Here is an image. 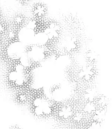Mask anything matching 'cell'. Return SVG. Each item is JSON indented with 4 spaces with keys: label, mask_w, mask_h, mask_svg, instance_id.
<instances>
[{
    "label": "cell",
    "mask_w": 112,
    "mask_h": 129,
    "mask_svg": "<svg viewBox=\"0 0 112 129\" xmlns=\"http://www.w3.org/2000/svg\"><path fill=\"white\" fill-rule=\"evenodd\" d=\"M87 58L88 59H89L90 60H91V61H93V60H95L96 58V54L95 52H88L87 54Z\"/></svg>",
    "instance_id": "20"
},
{
    "label": "cell",
    "mask_w": 112,
    "mask_h": 129,
    "mask_svg": "<svg viewBox=\"0 0 112 129\" xmlns=\"http://www.w3.org/2000/svg\"><path fill=\"white\" fill-rule=\"evenodd\" d=\"M100 128H101V123L92 121L88 125L87 129H100Z\"/></svg>",
    "instance_id": "13"
},
{
    "label": "cell",
    "mask_w": 112,
    "mask_h": 129,
    "mask_svg": "<svg viewBox=\"0 0 112 129\" xmlns=\"http://www.w3.org/2000/svg\"><path fill=\"white\" fill-rule=\"evenodd\" d=\"M76 47H77V43H76V40L73 39H71L66 41L65 48L67 51L71 52L75 50Z\"/></svg>",
    "instance_id": "4"
},
{
    "label": "cell",
    "mask_w": 112,
    "mask_h": 129,
    "mask_svg": "<svg viewBox=\"0 0 112 129\" xmlns=\"http://www.w3.org/2000/svg\"><path fill=\"white\" fill-rule=\"evenodd\" d=\"M18 76H19L18 73H16L15 71H11V73H10V74H9V79H10V81L15 82L16 80H17Z\"/></svg>",
    "instance_id": "11"
},
{
    "label": "cell",
    "mask_w": 112,
    "mask_h": 129,
    "mask_svg": "<svg viewBox=\"0 0 112 129\" xmlns=\"http://www.w3.org/2000/svg\"><path fill=\"white\" fill-rule=\"evenodd\" d=\"M1 16H2V13H1V11L0 10V18L1 17Z\"/></svg>",
    "instance_id": "26"
},
{
    "label": "cell",
    "mask_w": 112,
    "mask_h": 129,
    "mask_svg": "<svg viewBox=\"0 0 112 129\" xmlns=\"http://www.w3.org/2000/svg\"><path fill=\"white\" fill-rule=\"evenodd\" d=\"M106 110L104 108H96L93 116V121L101 123L106 116Z\"/></svg>",
    "instance_id": "2"
},
{
    "label": "cell",
    "mask_w": 112,
    "mask_h": 129,
    "mask_svg": "<svg viewBox=\"0 0 112 129\" xmlns=\"http://www.w3.org/2000/svg\"><path fill=\"white\" fill-rule=\"evenodd\" d=\"M7 26L5 22H0V34H3L6 31Z\"/></svg>",
    "instance_id": "22"
},
{
    "label": "cell",
    "mask_w": 112,
    "mask_h": 129,
    "mask_svg": "<svg viewBox=\"0 0 112 129\" xmlns=\"http://www.w3.org/2000/svg\"><path fill=\"white\" fill-rule=\"evenodd\" d=\"M9 129H21L20 127L18 125H11V127H10Z\"/></svg>",
    "instance_id": "24"
},
{
    "label": "cell",
    "mask_w": 112,
    "mask_h": 129,
    "mask_svg": "<svg viewBox=\"0 0 112 129\" xmlns=\"http://www.w3.org/2000/svg\"><path fill=\"white\" fill-rule=\"evenodd\" d=\"M84 98L88 102H94V100L98 98L97 93L94 89L88 88L85 90Z\"/></svg>",
    "instance_id": "3"
},
{
    "label": "cell",
    "mask_w": 112,
    "mask_h": 129,
    "mask_svg": "<svg viewBox=\"0 0 112 129\" xmlns=\"http://www.w3.org/2000/svg\"><path fill=\"white\" fill-rule=\"evenodd\" d=\"M2 37H1V36L0 35V44H1V42H2Z\"/></svg>",
    "instance_id": "25"
},
{
    "label": "cell",
    "mask_w": 112,
    "mask_h": 129,
    "mask_svg": "<svg viewBox=\"0 0 112 129\" xmlns=\"http://www.w3.org/2000/svg\"><path fill=\"white\" fill-rule=\"evenodd\" d=\"M27 28L30 29V30H34L36 27H37V23L35 20H31L29 21L27 23V26H26Z\"/></svg>",
    "instance_id": "12"
},
{
    "label": "cell",
    "mask_w": 112,
    "mask_h": 129,
    "mask_svg": "<svg viewBox=\"0 0 112 129\" xmlns=\"http://www.w3.org/2000/svg\"><path fill=\"white\" fill-rule=\"evenodd\" d=\"M45 13V8L44 6L40 5H38L36 8H35V10H34V13L36 16H38V17H41V16H43L44 14Z\"/></svg>",
    "instance_id": "8"
},
{
    "label": "cell",
    "mask_w": 112,
    "mask_h": 129,
    "mask_svg": "<svg viewBox=\"0 0 112 129\" xmlns=\"http://www.w3.org/2000/svg\"><path fill=\"white\" fill-rule=\"evenodd\" d=\"M49 28H50L51 30H54V31H58L60 30V26L58 25L57 23L55 22H51L50 23V25H49Z\"/></svg>",
    "instance_id": "17"
},
{
    "label": "cell",
    "mask_w": 112,
    "mask_h": 129,
    "mask_svg": "<svg viewBox=\"0 0 112 129\" xmlns=\"http://www.w3.org/2000/svg\"><path fill=\"white\" fill-rule=\"evenodd\" d=\"M48 105V103L47 101L41 97H37L33 100V105L35 106V107H41L42 108H43L44 107Z\"/></svg>",
    "instance_id": "6"
},
{
    "label": "cell",
    "mask_w": 112,
    "mask_h": 129,
    "mask_svg": "<svg viewBox=\"0 0 112 129\" xmlns=\"http://www.w3.org/2000/svg\"><path fill=\"white\" fill-rule=\"evenodd\" d=\"M25 83V78L23 74H19V76L17 80L15 82V84L17 86H22Z\"/></svg>",
    "instance_id": "14"
},
{
    "label": "cell",
    "mask_w": 112,
    "mask_h": 129,
    "mask_svg": "<svg viewBox=\"0 0 112 129\" xmlns=\"http://www.w3.org/2000/svg\"><path fill=\"white\" fill-rule=\"evenodd\" d=\"M18 100L20 101V102H26V100H27L28 98H27V96H26V94H24V93H21V94H20V95H18Z\"/></svg>",
    "instance_id": "23"
},
{
    "label": "cell",
    "mask_w": 112,
    "mask_h": 129,
    "mask_svg": "<svg viewBox=\"0 0 112 129\" xmlns=\"http://www.w3.org/2000/svg\"><path fill=\"white\" fill-rule=\"evenodd\" d=\"M36 40H37L38 44H40L41 45H45V44H46L48 40L47 36H46V34L43 33H40L38 35H37V36L36 37Z\"/></svg>",
    "instance_id": "7"
},
{
    "label": "cell",
    "mask_w": 112,
    "mask_h": 129,
    "mask_svg": "<svg viewBox=\"0 0 112 129\" xmlns=\"http://www.w3.org/2000/svg\"><path fill=\"white\" fill-rule=\"evenodd\" d=\"M73 120L75 122V123H80L83 119V115L81 112H76V113H74L72 116Z\"/></svg>",
    "instance_id": "10"
},
{
    "label": "cell",
    "mask_w": 112,
    "mask_h": 129,
    "mask_svg": "<svg viewBox=\"0 0 112 129\" xmlns=\"http://www.w3.org/2000/svg\"><path fill=\"white\" fill-rule=\"evenodd\" d=\"M34 112H35V115H36L37 116L43 115V108L41 107H35Z\"/></svg>",
    "instance_id": "16"
},
{
    "label": "cell",
    "mask_w": 112,
    "mask_h": 129,
    "mask_svg": "<svg viewBox=\"0 0 112 129\" xmlns=\"http://www.w3.org/2000/svg\"><path fill=\"white\" fill-rule=\"evenodd\" d=\"M16 33L15 30H10V31H8L7 34V37L10 40H13V39H15L16 37Z\"/></svg>",
    "instance_id": "21"
},
{
    "label": "cell",
    "mask_w": 112,
    "mask_h": 129,
    "mask_svg": "<svg viewBox=\"0 0 112 129\" xmlns=\"http://www.w3.org/2000/svg\"><path fill=\"white\" fill-rule=\"evenodd\" d=\"M96 103L98 105H100L102 108H104V107L106 106L108 103V100L105 96H101L100 97H98Z\"/></svg>",
    "instance_id": "9"
},
{
    "label": "cell",
    "mask_w": 112,
    "mask_h": 129,
    "mask_svg": "<svg viewBox=\"0 0 112 129\" xmlns=\"http://www.w3.org/2000/svg\"><path fill=\"white\" fill-rule=\"evenodd\" d=\"M58 115L60 118H62L63 119H68L72 117L73 115V111L70 105L63 106L59 110Z\"/></svg>",
    "instance_id": "1"
},
{
    "label": "cell",
    "mask_w": 112,
    "mask_h": 129,
    "mask_svg": "<svg viewBox=\"0 0 112 129\" xmlns=\"http://www.w3.org/2000/svg\"><path fill=\"white\" fill-rule=\"evenodd\" d=\"M96 110V106L94 102H88L83 108L84 112L87 113H93Z\"/></svg>",
    "instance_id": "5"
},
{
    "label": "cell",
    "mask_w": 112,
    "mask_h": 129,
    "mask_svg": "<svg viewBox=\"0 0 112 129\" xmlns=\"http://www.w3.org/2000/svg\"><path fill=\"white\" fill-rule=\"evenodd\" d=\"M14 21H15V23L16 25H21L23 21V16H21V15H17L15 17Z\"/></svg>",
    "instance_id": "18"
},
{
    "label": "cell",
    "mask_w": 112,
    "mask_h": 129,
    "mask_svg": "<svg viewBox=\"0 0 112 129\" xmlns=\"http://www.w3.org/2000/svg\"><path fill=\"white\" fill-rule=\"evenodd\" d=\"M15 71L18 74H23L24 69H25V68L21 65V64H17V65L15 66Z\"/></svg>",
    "instance_id": "19"
},
{
    "label": "cell",
    "mask_w": 112,
    "mask_h": 129,
    "mask_svg": "<svg viewBox=\"0 0 112 129\" xmlns=\"http://www.w3.org/2000/svg\"><path fill=\"white\" fill-rule=\"evenodd\" d=\"M43 115H50L52 112V108L50 107L49 105L45 106L43 108Z\"/></svg>",
    "instance_id": "15"
}]
</instances>
